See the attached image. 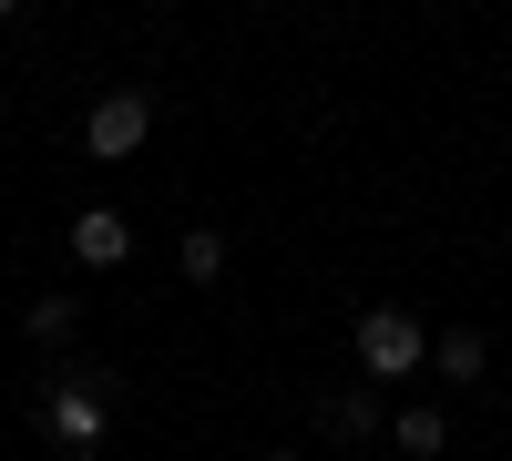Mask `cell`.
Listing matches in <instances>:
<instances>
[{"label": "cell", "instance_id": "1", "mask_svg": "<svg viewBox=\"0 0 512 461\" xmlns=\"http://www.w3.org/2000/svg\"><path fill=\"white\" fill-rule=\"evenodd\" d=\"M420 359H431V328H420L410 308H369L359 318V369L369 380H410Z\"/></svg>", "mask_w": 512, "mask_h": 461}, {"label": "cell", "instance_id": "2", "mask_svg": "<svg viewBox=\"0 0 512 461\" xmlns=\"http://www.w3.org/2000/svg\"><path fill=\"white\" fill-rule=\"evenodd\" d=\"M144 134H154V103H144V93H103L93 113H82V154H93V164L144 154Z\"/></svg>", "mask_w": 512, "mask_h": 461}, {"label": "cell", "instance_id": "3", "mask_svg": "<svg viewBox=\"0 0 512 461\" xmlns=\"http://www.w3.org/2000/svg\"><path fill=\"white\" fill-rule=\"evenodd\" d=\"M41 431H52L62 451H103V431H113L103 421V380H62L52 400H41Z\"/></svg>", "mask_w": 512, "mask_h": 461}, {"label": "cell", "instance_id": "4", "mask_svg": "<svg viewBox=\"0 0 512 461\" xmlns=\"http://www.w3.org/2000/svg\"><path fill=\"white\" fill-rule=\"evenodd\" d=\"M72 257L82 267H123V257H134V226H123L113 205H82V216H72Z\"/></svg>", "mask_w": 512, "mask_h": 461}, {"label": "cell", "instance_id": "5", "mask_svg": "<svg viewBox=\"0 0 512 461\" xmlns=\"http://www.w3.org/2000/svg\"><path fill=\"white\" fill-rule=\"evenodd\" d=\"M431 369H441L451 390L482 380V369H492V339H482V328H441V339H431Z\"/></svg>", "mask_w": 512, "mask_h": 461}, {"label": "cell", "instance_id": "6", "mask_svg": "<svg viewBox=\"0 0 512 461\" xmlns=\"http://www.w3.org/2000/svg\"><path fill=\"white\" fill-rule=\"evenodd\" d=\"M318 431L369 441V431H379V400H369V390H328V400H318Z\"/></svg>", "mask_w": 512, "mask_h": 461}, {"label": "cell", "instance_id": "7", "mask_svg": "<svg viewBox=\"0 0 512 461\" xmlns=\"http://www.w3.org/2000/svg\"><path fill=\"white\" fill-rule=\"evenodd\" d=\"M390 441H400L410 461H441V451H451V410H400Z\"/></svg>", "mask_w": 512, "mask_h": 461}, {"label": "cell", "instance_id": "8", "mask_svg": "<svg viewBox=\"0 0 512 461\" xmlns=\"http://www.w3.org/2000/svg\"><path fill=\"white\" fill-rule=\"evenodd\" d=\"M175 267H185L195 287H216V277H226V236H216V226H195V236L175 246Z\"/></svg>", "mask_w": 512, "mask_h": 461}, {"label": "cell", "instance_id": "9", "mask_svg": "<svg viewBox=\"0 0 512 461\" xmlns=\"http://www.w3.org/2000/svg\"><path fill=\"white\" fill-rule=\"evenodd\" d=\"M21 328H31L41 349H62L72 328H82V298H31V318H21Z\"/></svg>", "mask_w": 512, "mask_h": 461}, {"label": "cell", "instance_id": "10", "mask_svg": "<svg viewBox=\"0 0 512 461\" xmlns=\"http://www.w3.org/2000/svg\"><path fill=\"white\" fill-rule=\"evenodd\" d=\"M277 461H297V451H277Z\"/></svg>", "mask_w": 512, "mask_h": 461}]
</instances>
